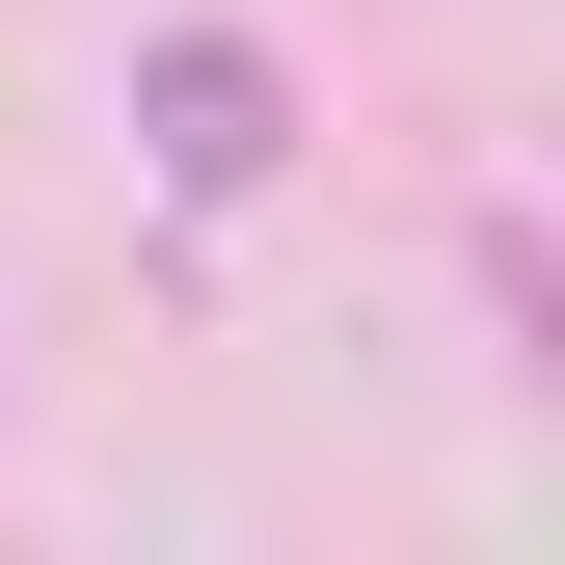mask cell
<instances>
[{"instance_id":"6da1fadb","label":"cell","mask_w":565,"mask_h":565,"mask_svg":"<svg viewBox=\"0 0 565 565\" xmlns=\"http://www.w3.org/2000/svg\"><path fill=\"white\" fill-rule=\"evenodd\" d=\"M162 108H189V135H162V162H189V189H243V162H269V82H243V54H189V82H162Z\"/></svg>"}]
</instances>
